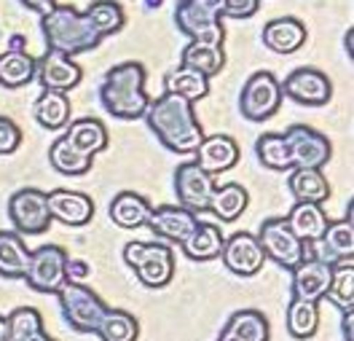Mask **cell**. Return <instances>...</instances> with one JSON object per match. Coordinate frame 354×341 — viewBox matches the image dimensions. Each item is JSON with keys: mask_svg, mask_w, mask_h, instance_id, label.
I'll return each mask as SVG.
<instances>
[{"mask_svg": "<svg viewBox=\"0 0 354 341\" xmlns=\"http://www.w3.org/2000/svg\"><path fill=\"white\" fill-rule=\"evenodd\" d=\"M70 113H73V105H70V97L65 91H51L44 89V94L35 100L32 105V116L35 121L48 129V132H59L70 124Z\"/></svg>", "mask_w": 354, "mask_h": 341, "instance_id": "cell-27", "label": "cell"}, {"mask_svg": "<svg viewBox=\"0 0 354 341\" xmlns=\"http://www.w3.org/2000/svg\"><path fill=\"white\" fill-rule=\"evenodd\" d=\"M124 261L145 288H167L175 277V252L167 242H127Z\"/></svg>", "mask_w": 354, "mask_h": 341, "instance_id": "cell-4", "label": "cell"}, {"mask_svg": "<svg viewBox=\"0 0 354 341\" xmlns=\"http://www.w3.org/2000/svg\"><path fill=\"white\" fill-rule=\"evenodd\" d=\"M0 341H6V317H0Z\"/></svg>", "mask_w": 354, "mask_h": 341, "instance_id": "cell-49", "label": "cell"}, {"mask_svg": "<svg viewBox=\"0 0 354 341\" xmlns=\"http://www.w3.org/2000/svg\"><path fill=\"white\" fill-rule=\"evenodd\" d=\"M86 17L102 38H111L115 33H121L127 24V14H124L121 3H115V0H94L86 8Z\"/></svg>", "mask_w": 354, "mask_h": 341, "instance_id": "cell-38", "label": "cell"}, {"mask_svg": "<svg viewBox=\"0 0 354 341\" xmlns=\"http://www.w3.org/2000/svg\"><path fill=\"white\" fill-rule=\"evenodd\" d=\"M27 341H57V339H51V336H48L46 331H38L35 336H30V339H27Z\"/></svg>", "mask_w": 354, "mask_h": 341, "instance_id": "cell-48", "label": "cell"}, {"mask_svg": "<svg viewBox=\"0 0 354 341\" xmlns=\"http://www.w3.org/2000/svg\"><path fill=\"white\" fill-rule=\"evenodd\" d=\"M24 46H27V41H24V35H11V41H8V51H24Z\"/></svg>", "mask_w": 354, "mask_h": 341, "instance_id": "cell-46", "label": "cell"}, {"mask_svg": "<svg viewBox=\"0 0 354 341\" xmlns=\"http://www.w3.org/2000/svg\"><path fill=\"white\" fill-rule=\"evenodd\" d=\"M223 231L218 223H204L199 221L196 228L183 239V252L191 258V261H212V258H221L223 250Z\"/></svg>", "mask_w": 354, "mask_h": 341, "instance_id": "cell-28", "label": "cell"}, {"mask_svg": "<svg viewBox=\"0 0 354 341\" xmlns=\"http://www.w3.org/2000/svg\"><path fill=\"white\" fill-rule=\"evenodd\" d=\"M148 73L140 62H121L105 73L102 86H100V102L111 116L121 121H137L142 118L151 97L145 91Z\"/></svg>", "mask_w": 354, "mask_h": 341, "instance_id": "cell-2", "label": "cell"}, {"mask_svg": "<svg viewBox=\"0 0 354 341\" xmlns=\"http://www.w3.org/2000/svg\"><path fill=\"white\" fill-rule=\"evenodd\" d=\"M41 30H44L46 46L54 48V51H62L67 57L94 51L105 41L86 17V11L81 14L78 8L62 6V3H57L48 14L41 17Z\"/></svg>", "mask_w": 354, "mask_h": 341, "instance_id": "cell-3", "label": "cell"}, {"mask_svg": "<svg viewBox=\"0 0 354 341\" xmlns=\"http://www.w3.org/2000/svg\"><path fill=\"white\" fill-rule=\"evenodd\" d=\"M215 191V178L207 175L196 161H185L175 169V194L180 207L191 212H207Z\"/></svg>", "mask_w": 354, "mask_h": 341, "instance_id": "cell-12", "label": "cell"}, {"mask_svg": "<svg viewBox=\"0 0 354 341\" xmlns=\"http://www.w3.org/2000/svg\"><path fill=\"white\" fill-rule=\"evenodd\" d=\"M196 154V164L207 175H221V172H228L231 167L239 164V142L234 140L231 135H204L199 142V148L194 151Z\"/></svg>", "mask_w": 354, "mask_h": 341, "instance_id": "cell-19", "label": "cell"}, {"mask_svg": "<svg viewBox=\"0 0 354 341\" xmlns=\"http://www.w3.org/2000/svg\"><path fill=\"white\" fill-rule=\"evenodd\" d=\"M282 84L274 78V73L258 70L244 81L239 91V113L247 121H268L282 108Z\"/></svg>", "mask_w": 354, "mask_h": 341, "instance_id": "cell-7", "label": "cell"}, {"mask_svg": "<svg viewBox=\"0 0 354 341\" xmlns=\"http://www.w3.org/2000/svg\"><path fill=\"white\" fill-rule=\"evenodd\" d=\"M250 205V194L239 183H225V185H215L212 199H209V210L215 218H221L223 223H234L236 218H242L244 210Z\"/></svg>", "mask_w": 354, "mask_h": 341, "instance_id": "cell-29", "label": "cell"}, {"mask_svg": "<svg viewBox=\"0 0 354 341\" xmlns=\"http://www.w3.org/2000/svg\"><path fill=\"white\" fill-rule=\"evenodd\" d=\"M317 245V258L325 264H344L354 258V218H341V221H330L322 239L314 242Z\"/></svg>", "mask_w": 354, "mask_h": 341, "instance_id": "cell-20", "label": "cell"}, {"mask_svg": "<svg viewBox=\"0 0 354 341\" xmlns=\"http://www.w3.org/2000/svg\"><path fill=\"white\" fill-rule=\"evenodd\" d=\"M255 154H258V161L266 169H274V172H290L292 169L290 148L285 142V135H279V132H266V135L258 137Z\"/></svg>", "mask_w": 354, "mask_h": 341, "instance_id": "cell-35", "label": "cell"}, {"mask_svg": "<svg viewBox=\"0 0 354 341\" xmlns=\"http://www.w3.org/2000/svg\"><path fill=\"white\" fill-rule=\"evenodd\" d=\"M290 272H292V282H290L292 298H298V301H314V304H319L325 298L333 277L330 264H325L319 258H304Z\"/></svg>", "mask_w": 354, "mask_h": 341, "instance_id": "cell-17", "label": "cell"}, {"mask_svg": "<svg viewBox=\"0 0 354 341\" xmlns=\"http://www.w3.org/2000/svg\"><path fill=\"white\" fill-rule=\"evenodd\" d=\"M175 24L196 44L223 46V0H180L175 6Z\"/></svg>", "mask_w": 354, "mask_h": 341, "instance_id": "cell-5", "label": "cell"}, {"mask_svg": "<svg viewBox=\"0 0 354 341\" xmlns=\"http://www.w3.org/2000/svg\"><path fill=\"white\" fill-rule=\"evenodd\" d=\"M221 261L225 264L228 272H234L236 277H252L263 269L266 255L261 250V242L255 234L250 231H236L228 239H223Z\"/></svg>", "mask_w": 354, "mask_h": 341, "instance_id": "cell-14", "label": "cell"}, {"mask_svg": "<svg viewBox=\"0 0 354 341\" xmlns=\"http://www.w3.org/2000/svg\"><path fill=\"white\" fill-rule=\"evenodd\" d=\"M81 154L94 156V154H102L108 145H111V137H108V127L100 121V118H78V121H70L67 124V132L62 135Z\"/></svg>", "mask_w": 354, "mask_h": 341, "instance_id": "cell-23", "label": "cell"}, {"mask_svg": "<svg viewBox=\"0 0 354 341\" xmlns=\"http://www.w3.org/2000/svg\"><path fill=\"white\" fill-rule=\"evenodd\" d=\"M306 24L295 17H277L263 24L261 41L268 51L274 54H295L301 46L306 44Z\"/></svg>", "mask_w": 354, "mask_h": 341, "instance_id": "cell-21", "label": "cell"}, {"mask_svg": "<svg viewBox=\"0 0 354 341\" xmlns=\"http://www.w3.org/2000/svg\"><path fill=\"white\" fill-rule=\"evenodd\" d=\"M288 188H290V194L295 196V202L322 205V202H328V196H330V183H328L322 169H306V167L290 169Z\"/></svg>", "mask_w": 354, "mask_h": 341, "instance_id": "cell-26", "label": "cell"}, {"mask_svg": "<svg viewBox=\"0 0 354 341\" xmlns=\"http://www.w3.org/2000/svg\"><path fill=\"white\" fill-rule=\"evenodd\" d=\"M94 333L102 341H137V336H140V322L127 309H108L105 317L100 320V325H97Z\"/></svg>", "mask_w": 354, "mask_h": 341, "instance_id": "cell-36", "label": "cell"}, {"mask_svg": "<svg viewBox=\"0 0 354 341\" xmlns=\"http://www.w3.org/2000/svg\"><path fill=\"white\" fill-rule=\"evenodd\" d=\"M88 274H91L88 261H81V258H67V264H65L67 282H84Z\"/></svg>", "mask_w": 354, "mask_h": 341, "instance_id": "cell-43", "label": "cell"}, {"mask_svg": "<svg viewBox=\"0 0 354 341\" xmlns=\"http://www.w3.org/2000/svg\"><path fill=\"white\" fill-rule=\"evenodd\" d=\"M261 250L268 261H274L282 269H295L306 258V245L292 234L285 218H266L258 234Z\"/></svg>", "mask_w": 354, "mask_h": 341, "instance_id": "cell-8", "label": "cell"}, {"mask_svg": "<svg viewBox=\"0 0 354 341\" xmlns=\"http://www.w3.org/2000/svg\"><path fill=\"white\" fill-rule=\"evenodd\" d=\"M65 264L67 250L59 245H44L38 250H30V264H27V272H24V282L35 293L57 296V291L67 282Z\"/></svg>", "mask_w": 354, "mask_h": 341, "instance_id": "cell-10", "label": "cell"}, {"mask_svg": "<svg viewBox=\"0 0 354 341\" xmlns=\"http://www.w3.org/2000/svg\"><path fill=\"white\" fill-rule=\"evenodd\" d=\"M282 94L298 105L306 108H322L333 97L330 78L319 68H295L282 84Z\"/></svg>", "mask_w": 354, "mask_h": 341, "instance_id": "cell-13", "label": "cell"}, {"mask_svg": "<svg viewBox=\"0 0 354 341\" xmlns=\"http://www.w3.org/2000/svg\"><path fill=\"white\" fill-rule=\"evenodd\" d=\"M161 3H164V0H145V6H148V8H158Z\"/></svg>", "mask_w": 354, "mask_h": 341, "instance_id": "cell-50", "label": "cell"}, {"mask_svg": "<svg viewBox=\"0 0 354 341\" xmlns=\"http://www.w3.org/2000/svg\"><path fill=\"white\" fill-rule=\"evenodd\" d=\"M261 8V0H223V17L231 19H250Z\"/></svg>", "mask_w": 354, "mask_h": 341, "instance_id": "cell-42", "label": "cell"}, {"mask_svg": "<svg viewBox=\"0 0 354 341\" xmlns=\"http://www.w3.org/2000/svg\"><path fill=\"white\" fill-rule=\"evenodd\" d=\"M271 325L258 309H239L223 325L218 341H268Z\"/></svg>", "mask_w": 354, "mask_h": 341, "instance_id": "cell-22", "label": "cell"}, {"mask_svg": "<svg viewBox=\"0 0 354 341\" xmlns=\"http://www.w3.org/2000/svg\"><path fill=\"white\" fill-rule=\"evenodd\" d=\"M285 135V142L290 148V156H292V169L295 167H306V169H322L333 156V145L330 140L317 132L314 127L306 124H292Z\"/></svg>", "mask_w": 354, "mask_h": 341, "instance_id": "cell-11", "label": "cell"}, {"mask_svg": "<svg viewBox=\"0 0 354 341\" xmlns=\"http://www.w3.org/2000/svg\"><path fill=\"white\" fill-rule=\"evenodd\" d=\"M19 145H22V127L14 118L0 116V156L17 154Z\"/></svg>", "mask_w": 354, "mask_h": 341, "instance_id": "cell-41", "label": "cell"}, {"mask_svg": "<svg viewBox=\"0 0 354 341\" xmlns=\"http://www.w3.org/2000/svg\"><path fill=\"white\" fill-rule=\"evenodd\" d=\"M180 65L199 70L201 75H207V78H215V75L223 73V68H225V51H223V46L196 44V41H191V44L183 48Z\"/></svg>", "mask_w": 354, "mask_h": 341, "instance_id": "cell-32", "label": "cell"}, {"mask_svg": "<svg viewBox=\"0 0 354 341\" xmlns=\"http://www.w3.org/2000/svg\"><path fill=\"white\" fill-rule=\"evenodd\" d=\"M341 328H344V339H346V341H354V309H352V312H344Z\"/></svg>", "mask_w": 354, "mask_h": 341, "instance_id": "cell-45", "label": "cell"}, {"mask_svg": "<svg viewBox=\"0 0 354 341\" xmlns=\"http://www.w3.org/2000/svg\"><path fill=\"white\" fill-rule=\"evenodd\" d=\"M142 118L148 129L158 137V142L172 154H194L204 137L194 102H188L185 97L169 94V91L151 100Z\"/></svg>", "mask_w": 354, "mask_h": 341, "instance_id": "cell-1", "label": "cell"}, {"mask_svg": "<svg viewBox=\"0 0 354 341\" xmlns=\"http://www.w3.org/2000/svg\"><path fill=\"white\" fill-rule=\"evenodd\" d=\"M51 221H59L65 226H86L94 218V199L84 191H67V188H54L46 194Z\"/></svg>", "mask_w": 354, "mask_h": 341, "instance_id": "cell-18", "label": "cell"}, {"mask_svg": "<svg viewBox=\"0 0 354 341\" xmlns=\"http://www.w3.org/2000/svg\"><path fill=\"white\" fill-rule=\"evenodd\" d=\"M288 333L292 339H311L319 328V306L314 301H298L292 298L288 306Z\"/></svg>", "mask_w": 354, "mask_h": 341, "instance_id": "cell-37", "label": "cell"}, {"mask_svg": "<svg viewBox=\"0 0 354 341\" xmlns=\"http://www.w3.org/2000/svg\"><path fill=\"white\" fill-rule=\"evenodd\" d=\"M27 264H30V248L24 245L22 234L0 231V277L24 279Z\"/></svg>", "mask_w": 354, "mask_h": 341, "instance_id": "cell-30", "label": "cell"}, {"mask_svg": "<svg viewBox=\"0 0 354 341\" xmlns=\"http://www.w3.org/2000/svg\"><path fill=\"white\" fill-rule=\"evenodd\" d=\"M44 331V317L35 306H19L6 317V341H27Z\"/></svg>", "mask_w": 354, "mask_h": 341, "instance_id": "cell-40", "label": "cell"}, {"mask_svg": "<svg viewBox=\"0 0 354 341\" xmlns=\"http://www.w3.org/2000/svg\"><path fill=\"white\" fill-rule=\"evenodd\" d=\"M24 8H30V11H35V14H48L54 6H57V0H19Z\"/></svg>", "mask_w": 354, "mask_h": 341, "instance_id": "cell-44", "label": "cell"}, {"mask_svg": "<svg viewBox=\"0 0 354 341\" xmlns=\"http://www.w3.org/2000/svg\"><path fill=\"white\" fill-rule=\"evenodd\" d=\"M164 91L177 94V97H185L188 102H199V100H204L209 94V78L201 75L199 70L180 65V68L169 70L164 75Z\"/></svg>", "mask_w": 354, "mask_h": 341, "instance_id": "cell-31", "label": "cell"}, {"mask_svg": "<svg viewBox=\"0 0 354 341\" xmlns=\"http://www.w3.org/2000/svg\"><path fill=\"white\" fill-rule=\"evenodd\" d=\"M35 78L41 81L44 89L51 91H70L75 89L84 78V70L81 65L67 57L62 51H54V48H46V54L41 59H35Z\"/></svg>", "mask_w": 354, "mask_h": 341, "instance_id": "cell-15", "label": "cell"}, {"mask_svg": "<svg viewBox=\"0 0 354 341\" xmlns=\"http://www.w3.org/2000/svg\"><path fill=\"white\" fill-rule=\"evenodd\" d=\"M325 298H330V304H335L341 312H352L354 309V264L344 261L333 266L330 285Z\"/></svg>", "mask_w": 354, "mask_h": 341, "instance_id": "cell-39", "label": "cell"}, {"mask_svg": "<svg viewBox=\"0 0 354 341\" xmlns=\"http://www.w3.org/2000/svg\"><path fill=\"white\" fill-rule=\"evenodd\" d=\"M35 78V59L27 51H3L0 54V86L22 89Z\"/></svg>", "mask_w": 354, "mask_h": 341, "instance_id": "cell-33", "label": "cell"}, {"mask_svg": "<svg viewBox=\"0 0 354 341\" xmlns=\"http://www.w3.org/2000/svg\"><path fill=\"white\" fill-rule=\"evenodd\" d=\"M8 221L14 223V231L22 237H38L46 234L51 226V212L46 194L38 188H19L8 199Z\"/></svg>", "mask_w": 354, "mask_h": 341, "instance_id": "cell-9", "label": "cell"}, {"mask_svg": "<svg viewBox=\"0 0 354 341\" xmlns=\"http://www.w3.org/2000/svg\"><path fill=\"white\" fill-rule=\"evenodd\" d=\"M288 226L292 228V234L306 245V242H319L325 228H328V215L322 205H311V202H295V207L288 212Z\"/></svg>", "mask_w": 354, "mask_h": 341, "instance_id": "cell-24", "label": "cell"}, {"mask_svg": "<svg viewBox=\"0 0 354 341\" xmlns=\"http://www.w3.org/2000/svg\"><path fill=\"white\" fill-rule=\"evenodd\" d=\"M48 164L59 172V175H70V178H78V175H86L94 164V156H86L81 151H75L65 137H57L48 148Z\"/></svg>", "mask_w": 354, "mask_h": 341, "instance_id": "cell-34", "label": "cell"}, {"mask_svg": "<svg viewBox=\"0 0 354 341\" xmlns=\"http://www.w3.org/2000/svg\"><path fill=\"white\" fill-rule=\"evenodd\" d=\"M344 48H346V57H349V59H354V30H352V27L346 30V38H344Z\"/></svg>", "mask_w": 354, "mask_h": 341, "instance_id": "cell-47", "label": "cell"}, {"mask_svg": "<svg viewBox=\"0 0 354 341\" xmlns=\"http://www.w3.org/2000/svg\"><path fill=\"white\" fill-rule=\"evenodd\" d=\"M196 223H199L196 212H191V210L180 205L151 207V215L145 221V226L151 228L158 239L175 242V245H183V239L196 228Z\"/></svg>", "mask_w": 354, "mask_h": 341, "instance_id": "cell-16", "label": "cell"}, {"mask_svg": "<svg viewBox=\"0 0 354 341\" xmlns=\"http://www.w3.org/2000/svg\"><path fill=\"white\" fill-rule=\"evenodd\" d=\"M57 298H59V309H62V317H65L67 325L75 333H86V336L97 331L100 320L105 317V312L111 309L84 282H65L57 291Z\"/></svg>", "mask_w": 354, "mask_h": 341, "instance_id": "cell-6", "label": "cell"}, {"mask_svg": "<svg viewBox=\"0 0 354 341\" xmlns=\"http://www.w3.org/2000/svg\"><path fill=\"white\" fill-rule=\"evenodd\" d=\"M108 215L118 228H142L151 215V202L137 191H121L111 199Z\"/></svg>", "mask_w": 354, "mask_h": 341, "instance_id": "cell-25", "label": "cell"}]
</instances>
